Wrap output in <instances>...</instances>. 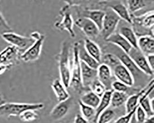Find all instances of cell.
I'll list each match as a JSON object with an SVG mask.
<instances>
[{"instance_id": "obj_5", "label": "cell", "mask_w": 154, "mask_h": 123, "mask_svg": "<svg viewBox=\"0 0 154 123\" xmlns=\"http://www.w3.org/2000/svg\"><path fill=\"white\" fill-rule=\"evenodd\" d=\"M1 36L6 42L15 46L23 52L31 46L35 41L31 37L21 36L13 32L4 33Z\"/></svg>"}, {"instance_id": "obj_22", "label": "cell", "mask_w": 154, "mask_h": 123, "mask_svg": "<svg viewBox=\"0 0 154 123\" xmlns=\"http://www.w3.org/2000/svg\"><path fill=\"white\" fill-rule=\"evenodd\" d=\"M51 87L59 102L65 101L70 98V95L66 88L59 79H56L53 81Z\"/></svg>"}, {"instance_id": "obj_11", "label": "cell", "mask_w": 154, "mask_h": 123, "mask_svg": "<svg viewBox=\"0 0 154 123\" xmlns=\"http://www.w3.org/2000/svg\"><path fill=\"white\" fill-rule=\"evenodd\" d=\"M113 73L117 80L123 82L128 87H132L134 84V78L126 67L122 64L116 66L113 69Z\"/></svg>"}, {"instance_id": "obj_40", "label": "cell", "mask_w": 154, "mask_h": 123, "mask_svg": "<svg viewBox=\"0 0 154 123\" xmlns=\"http://www.w3.org/2000/svg\"><path fill=\"white\" fill-rule=\"evenodd\" d=\"M74 123H89V122L81 114H77L75 118Z\"/></svg>"}, {"instance_id": "obj_37", "label": "cell", "mask_w": 154, "mask_h": 123, "mask_svg": "<svg viewBox=\"0 0 154 123\" xmlns=\"http://www.w3.org/2000/svg\"><path fill=\"white\" fill-rule=\"evenodd\" d=\"M111 87L113 91L125 93L128 88V87L127 85L118 80L113 81L112 83Z\"/></svg>"}, {"instance_id": "obj_1", "label": "cell", "mask_w": 154, "mask_h": 123, "mask_svg": "<svg viewBox=\"0 0 154 123\" xmlns=\"http://www.w3.org/2000/svg\"><path fill=\"white\" fill-rule=\"evenodd\" d=\"M70 47L68 41H63L61 45V51L57 56L61 81L66 88L69 87L71 79Z\"/></svg>"}, {"instance_id": "obj_20", "label": "cell", "mask_w": 154, "mask_h": 123, "mask_svg": "<svg viewBox=\"0 0 154 123\" xmlns=\"http://www.w3.org/2000/svg\"><path fill=\"white\" fill-rule=\"evenodd\" d=\"M82 17L88 18L95 23L97 27L101 31L102 24L105 16V11L100 10H87L83 11Z\"/></svg>"}, {"instance_id": "obj_17", "label": "cell", "mask_w": 154, "mask_h": 123, "mask_svg": "<svg viewBox=\"0 0 154 123\" xmlns=\"http://www.w3.org/2000/svg\"><path fill=\"white\" fill-rule=\"evenodd\" d=\"M137 46L145 56L154 53V39L150 35L142 36L137 40Z\"/></svg>"}, {"instance_id": "obj_33", "label": "cell", "mask_w": 154, "mask_h": 123, "mask_svg": "<svg viewBox=\"0 0 154 123\" xmlns=\"http://www.w3.org/2000/svg\"><path fill=\"white\" fill-rule=\"evenodd\" d=\"M19 117L23 122H30L37 120L39 115L35 112V110H27L22 112Z\"/></svg>"}, {"instance_id": "obj_27", "label": "cell", "mask_w": 154, "mask_h": 123, "mask_svg": "<svg viewBox=\"0 0 154 123\" xmlns=\"http://www.w3.org/2000/svg\"><path fill=\"white\" fill-rule=\"evenodd\" d=\"M127 98L128 97L125 93L113 91L112 94L111 105L114 108L119 107L125 103Z\"/></svg>"}, {"instance_id": "obj_7", "label": "cell", "mask_w": 154, "mask_h": 123, "mask_svg": "<svg viewBox=\"0 0 154 123\" xmlns=\"http://www.w3.org/2000/svg\"><path fill=\"white\" fill-rule=\"evenodd\" d=\"M21 51L13 45H10L0 52V65L11 68L19 62Z\"/></svg>"}, {"instance_id": "obj_14", "label": "cell", "mask_w": 154, "mask_h": 123, "mask_svg": "<svg viewBox=\"0 0 154 123\" xmlns=\"http://www.w3.org/2000/svg\"><path fill=\"white\" fill-rule=\"evenodd\" d=\"M71 106L70 98L65 101L59 102L51 112L50 117L55 121L61 120L68 113Z\"/></svg>"}, {"instance_id": "obj_12", "label": "cell", "mask_w": 154, "mask_h": 123, "mask_svg": "<svg viewBox=\"0 0 154 123\" xmlns=\"http://www.w3.org/2000/svg\"><path fill=\"white\" fill-rule=\"evenodd\" d=\"M117 51V53L114 54V55L118 57L121 64L124 65L130 71L134 78L135 76H138L142 74H144L139 69L128 54H126L121 50H120L121 52H119V50Z\"/></svg>"}, {"instance_id": "obj_42", "label": "cell", "mask_w": 154, "mask_h": 123, "mask_svg": "<svg viewBox=\"0 0 154 123\" xmlns=\"http://www.w3.org/2000/svg\"><path fill=\"white\" fill-rule=\"evenodd\" d=\"M9 67L5 65H0V75L2 74L6 70L9 69Z\"/></svg>"}, {"instance_id": "obj_25", "label": "cell", "mask_w": 154, "mask_h": 123, "mask_svg": "<svg viewBox=\"0 0 154 123\" xmlns=\"http://www.w3.org/2000/svg\"><path fill=\"white\" fill-rule=\"evenodd\" d=\"M119 33L123 36L133 48L138 49L137 39L134 30L131 27L123 26L119 30Z\"/></svg>"}, {"instance_id": "obj_19", "label": "cell", "mask_w": 154, "mask_h": 123, "mask_svg": "<svg viewBox=\"0 0 154 123\" xmlns=\"http://www.w3.org/2000/svg\"><path fill=\"white\" fill-rule=\"evenodd\" d=\"M108 8L112 9L121 19L129 24H133V21L130 13L127 8L123 3L121 2L113 3L109 5Z\"/></svg>"}, {"instance_id": "obj_36", "label": "cell", "mask_w": 154, "mask_h": 123, "mask_svg": "<svg viewBox=\"0 0 154 123\" xmlns=\"http://www.w3.org/2000/svg\"><path fill=\"white\" fill-rule=\"evenodd\" d=\"M139 103L138 105L135 107L133 110H132L131 111L128 112L125 116H122L121 117L119 118L114 123H130L132 118L133 117V116L135 115L136 111L137 109V107L139 106Z\"/></svg>"}, {"instance_id": "obj_16", "label": "cell", "mask_w": 154, "mask_h": 123, "mask_svg": "<svg viewBox=\"0 0 154 123\" xmlns=\"http://www.w3.org/2000/svg\"><path fill=\"white\" fill-rule=\"evenodd\" d=\"M111 44L116 45L128 54L133 47L119 33H114L105 40Z\"/></svg>"}, {"instance_id": "obj_23", "label": "cell", "mask_w": 154, "mask_h": 123, "mask_svg": "<svg viewBox=\"0 0 154 123\" xmlns=\"http://www.w3.org/2000/svg\"><path fill=\"white\" fill-rule=\"evenodd\" d=\"M113 90L110 89L107 90L104 94L102 97H100V102L97 108L95 109L96 113L94 122L96 123L97 118L100 114L103 112L104 111L107 109L109 106L111 105V100L112 94Z\"/></svg>"}, {"instance_id": "obj_9", "label": "cell", "mask_w": 154, "mask_h": 123, "mask_svg": "<svg viewBox=\"0 0 154 123\" xmlns=\"http://www.w3.org/2000/svg\"><path fill=\"white\" fill-rule=\"evenodd\" d=\"M128 54L139 69L144 74L149 76H152L154 75V70H152L149 66L146 56L141 52L139 49L133 47Z\"/></svg>"}, {"instance_id": "obj_39", "label": "cell", "mask_w": 154, "mask_h": 123, "mask_svg": "<svg viewBox=\"0 0 154 123\" xmlns=\"http://www.w3.org/2000/svg\"><path fill=\"white\" fill-rule=\"evenodd\" d=\"M66 5L71 7L74 6H78L82 5V3H84L87 0H63Z\"/></svg>"}, {"instance_id": "obj_10", "label": "cell", "mask_w": 154, "mask_h": 123, "mask_svg": "<svg viewBox=\"0 0 154 123\" xmlns=\"http://www.w3.org/2000/svg\"><path fill=\"white\" fill-rule=\"evenodd\" d=\"M74 24L87 36L88 38H95L100 33L99 29L95 23L88 18L80 17L75 20Z\"/></svg>"}, {"instance_id": "obj_3", "label": "cell", "mask_w": 154, "mask_h": 123, "mask_svg": "<svg viewBox=\"0 0 154 123\" xmlns=\"http://www.w3.org/2000/svg\"><path fill=\"white\" fill-rule=\"evenodd\" d=\"M69 87L80 93L84 87L82 80L81 61L78 55L77 42L74 43L73 47V63L71 70V79Z\"/></svg>"}, {"instance_id": "obj_15", "label": "cell", "mask_w": 154, "mask_h": 123, "mask_svg": "<svg viewBox=\"0 0 154 123\" xmlns=\"http://www.w3.org/2000/svg\"><path fill=\"white\" fill-rule=\"evenodd\" d=\"M81 67L83 87H89L92 82L97 79V69L92 68L82 61H81Z\"/></svg>"}, {"instance_id": "obj_13", "label": "cell", "mask_w": 154, "mask_h": 123, "mask_svg": "<svg viewBox=\"0 0 154 123\" xmlns=\"http://www.w3.org/2000/svg\"><path fill=\"white\" fill-rule=\"evenodd\" d=\"M97 70V78L105 86L106 90H110L112 88V69L108 65L104 63L100 64Z\"/></svg>"}, {"instance_id": "obj_4", "label": "cell", "mask_w": 154, "mask_h": 123, "mask_svg": "<svg viewBox=\"0 0 154 123\" xmlns=\"http://www.w3.org/2000/svg\"><path fill=\"white\" fill-rule=\"evenodd\" d=\"M59 14L62 18V20L55 22L54 26L61 31H66L72 38H75V33L74 30V21L71 14L70 7L67 5L63 7L59 11Z\"/></svg>"}, {"instance_id": "obj_43", "label": "cell", "mask_w": 154, "mask_h": 123, "mask_svg": "<svg viewBox=\"0 0 154 123\" xmlns=\"http://www.w3.org/2000/svg\"><path fill=\"white\" fill-rule=\"evenodd\" d=\"M143 123H154V116L149 117L148 118H146L145 121Z\"/></svg>"}, {"instance_id": "obj_38", "label": "cell", "mask_w": 154, "mask_h": 123, "mask_svg": "<svg viewBox=\"0 0 154 123\" xmlns=\"http://www.w3.org/2000/svg\"><path fill=\"white\" fill-rule=\"evenodd\" d=\"M135 114L136 115V119L137 123H143L147 118L146 113L142 108L140 106V104L139 106L137 107Z\"/></svg>"}, {"instance_id": "obj_6", "label": "cell", "mask_w": 154, "mask_h": 123, "mask_svg": "<svg viewBox=\"0 0 154 123\" xmlns=\"http://www.w3.org/2000/svg\"><path fill=\"white\" fill-rule=\"evenodd\" d=\"M105 13L100 32L106 40L114 33L121 19L110 8L109 11Z\"/></svg>"}, {"instance_id": "obj_21", "label": "cell", "mask_w": 154, "mask_h": 123, "mask_svg": "<svg viewBox=\"0 0 154 123\" xmlns=\"http://www.w3.org/2000/svg\"><path fill=\"white\" fill-rule=\"evenodd\" d=\"M85 50L95 60L100 63L101 62V50L98 45L89 38H86L83 41Z\"/></svg>"}, {"instance_id": "obj_44", "label": "cell", "mask_w": 154, "mask_h": 123, "mask_svg": "<svg viewBox=\"0 0 154 123\" xmlns=\"http://www.w3.org/2000/svg\"><path fill=\"white\" fill-rule=\"evenodd\" d=\"M150 105L153 110L154 111V98L150 100Z\"/></svg>"}, {"instance_id": "obj_45", "label": "cell", "mask_w": 154, "mask_h": 123, "mask_svg": "<svg viewBox=\"0 0 154 123\" xmlns=\"http://www.w3.org/2000/svg\"><path fill=\"white\" fill-rule=\"evenodd\" d=\"M6 103V102H5V100H3V99L2 98V97H1V96H0V106L4 104V103Z\"/></svg>"}, {"instance_id": "obj_29", "label": "cell", "mask_w": 154, "mask_h": 123, "mask_svg": "<svg viewBox=\"0 0 154 123\" xmlns=\"http://www.w3.org/2000/svg\"><path fill=\"white\" fill-rule=\"evenodd\" d=\"M103 61V63L108 65L110 68L113 69L119 64H121L120 60L118 57L113 53H106L101 57V61Z\"/></svg>"}, {"instance_id": "obj_28", "label": "cell", "mask_w": 154, "mask_h": 123, "mask_svg": "<svg viewBox=\"0 0 154 123\" xmlns=\"http://www.w3.org/2000/svg\"><path fill=\"white\" fill-rule=\"evenodd\" d=\"M79 106L81 112V115L86 119L89 120H94L96 111L95 108L86 105L81 101H79Z\"/></svg>"}, {"instance_id": "obj_34", "label": "cell", "mask_w": 154, "mask_h": 123, "mask_svg": "<svg viewBox=\"0 0 154 123\" xmlns=\"http://www.w3.org/2000/svg\"><path fill=\"white\" fill-rule=\"evenodd\" d=\"M90 87L91 91L94 93L98 96H99L100 98L102 97V95L107 90L105 86H104V84L98 80V78L92 82Z\"/></svg>"}, {"instance_id": "obj_31", "label": "cell", "mask_w": 154, "mask_h": 123, "mask_svg": "<svg viewBox=\"0 0 154 123\" xmlns=\"http://www.w3.org/2000/svg\"><path fill=\"white\" fill-rule=\"evenodd\" d=\"M127 2L130 13H135L146 6L145 0H127Z\"/></svg>"}, {"instance_id": "obj_32", "label": "cell", "mask_w": 154, "mask_h": 123, "mask_svg": "<svg viewBox=\"0 0 154 123\" xmlns=\"http://www.w3.org/2000/svg\"><path fill=\"white\" fill-rule=\"evenodd\" d=\"M115 117V113L113 110L106 109L100 114L96 123H109Z\"/></svg>"}, {"instance_id": "obj_18", "label": "cell", "mask_w": 154, "mask_h": 123, "mask_svg": "<svg viewBox=\"0 0 154 123\" xmlns=\"http://www.w3.org/2000/svg\"><path fill=\"white\" fill-rule=\"evenodd\" d=\"M77 43L78 55L80 61L83 62L92 68L97 69L100 63L92 57L86 51L84 47L83 41H79V42H77Z\"/></svg>"}, {"instance_id": "obj_30", "label": "cell", "mask_w": 154, "mask_h": 123, "mask_svg": "<svg viewBox=\"0 0 154 123\" xmlns=\"http://www.w3.org/2000/svg\"><path fill=\"white\" fill-rule=\"evenodd\" d=\"M137 20L139 24L146 28H152L154 27V17L153 11L149 12L140 18H137Z\"/></svg>"}, {"instance_id": "obj_41", "label": "cell", "mask_w": 154, "mask_h": 123, "mask_svg": "<svg viewBox=\"0 0 154 123\" xmlns=\"http://www.w3.org/2000/svg\"><path fill=\"white\" fill-rule=\"evenodd\" d=\"M147 61L149 64V66L152 70H154V55L149 54V55L146 56Z\"/></svg>"}, {"instance_id": "obj_2", "label": "cell", "mask_w": 154, "mask_h": 123, "mask_svg": "<svg viewBox=\"0 0 154 123\" xmlns=\"http://www.w3.org/2000/svg\"><path fill=\"white\" fill-rule=\"evenodd\" d=\"M42 103H5L0 106V117L9 118L11 116H19L27 110H38L44 107Z\"/></svg>"}, {"instance_id": "obj_35", "label": "cell", "mask_w": 154, "mask_h": 123, "mask_svg": "<svg viewBox=\"0 0 154 123\" xmlns=\"http://www.w3.org/2000/svg\"><path fill=\"white\" fill-rule=\"evenodd\" d=\"M12 32L13 31L12 28L1 13V12H0V35Z\"/></svg>"}, {"instance_id": "obj_26", "label": "cell", "mask_w": 154, "mask_h": 123, "mask_svg": "<svg viewBox=\"0 0 154 123\" xmlns=\"http://www.w3.org/2000/svg\"><path fill=\"white\" fill-rule=\"evenodd\" d=\"M100 98L92 92L87 93L82 95L80 101L86 105L96 109L100 102Z\"/></svg>"}, {"instance_id": "obj_8", "label": "cell", "mask_w": 154, "mask_h": 123, "mask_svg": "<svg viewBox=\"0 0 154 123\" xmlns=\"http://www.w3.org/2000/svg\"><path fill=\"white\" fill-rule=\"evenodd\" d=\"M45 38V36L43 34L40 38L35 40L33 44L20 55V59L26 63L32 62L38 60Z\"/></svg>"}, {"instance_id": "obj_24", "label": "cell", "mask_w": 154, "mask_h": 123, "mask_svg": "<svg viewBox=\"0 0 154 123\" xmlns=\"http://www.w3.org/2000/svg\"><path fill=\"white\" fill-rule=\"evenodd\" d=\"M153 81H154V80L153 79L150 81V83L149 84L147 88H145L143 89L142 91H140L137 94L131 95L130 97H128L127 98V100L125 102V110H126V113H128V112L131 111L132 110H133L135 107L138 105L139 104L140 98H141V96H142L145 93L146 90L148 88L150 84Z\"/></svg>"}]
</instances>
